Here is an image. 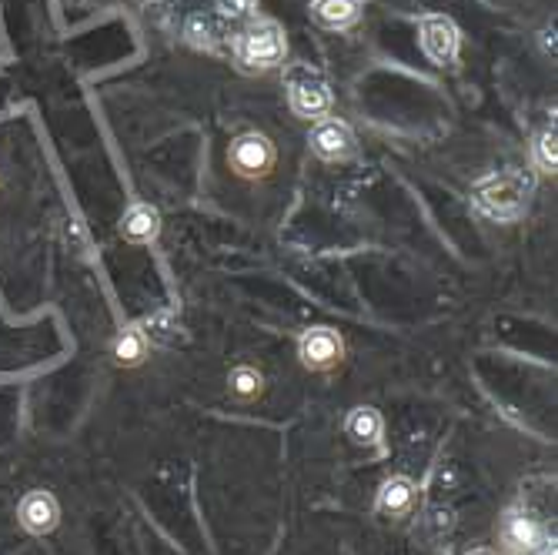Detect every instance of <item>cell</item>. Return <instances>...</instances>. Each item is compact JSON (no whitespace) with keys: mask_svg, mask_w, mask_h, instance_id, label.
Returning <instances> with one entry per match:
<instances>
[{"mask_svg":"<svg viewBox=\"0 0 558 555\" xmlns=\"http://www.w3.org/2000/svg\"><path fill=\"white\" fill-rule=\"evenodd\" d=\"M121 235L134 245H151L161 235V214L151 204H134L121 218Z\"/></svg>","mask_w":558,"mask_h":555,"instance_id":"9c48e42d","label":"cell"},{"mask_svg":"<svg viewBox=\"0 0 558 555\" xmlns=\"http://www.w3.org/2000/svg\"><path fill=\"white\" fill-rule=\"evenodd\" d=\"M348 438L358 445H378L381 442V415L375 408H355L348 415Z\"/></svg>","mask_w":558,"mask_h":555,"instance_id":"9a60e30c","label":"cell"},{"mask_svg":"<svg viewBox=\"0 0 558 555\" xmlns=\"http://www.w3.org/2000/svg\"><path fill=\"white\" fill-rule=\"evenodd\" d=\"M251 7H254V0H218V11H221V17H228V21L248 17Z\"/></svg>","mask_w":558,"mask_h":555,"instance_id":"ac0fdd59","label":"cell"},{"mask_svg":"<svg viewBox=\"0 0 558 555\" xmlns=\"http://www.w3.org/2000/svg\"><path fill=\"white\" fill-rule=\"evenodd\" d=\"M144 358H148V335L137 328L121 331L114 342V362L121 368H134V365H141Z\"/></svg>","mask_w":558,"mask_h":555,"instance_id":"4fadbf2b","label":"cell"},{"mask_svg":"<svg viewBox=\"0 0 558 555\" xmlns=\"http://www.w3.org/2000/svg\"><path fill=\"white\" fill-rule=\"evenodd\" d=\"M528 194H532V178L518 168L488 174V178L475 184V204L488 218H498V221H515L525 211Z\"/></svg>","mask_w":558,"mask_h":555,"instance_id":"6da1fadb","label":"cell"},{"mask_svg":"<svg viewBox=\"0 0 558 555\" xmlns=\"http://www.w3.org/2000/svg\"><path fill=\"white\" fill-rule=\"evenodd\" d=\"M184 34H188V41L194 47H204V51H218L224 44V27L218 17H211V14H194Z\"/></svg>","mask_w":558,"mask_h":555,"instance_id":"5bb4252c","label":"cell"},{"mask_svg":"<svg viewBox=\"0 0 558 555\" xmlns=\"http://www.w3.org/2000/svg\"><path fill=\"white\" fill-rule=\"evenodd\" d=\"M228 385L238 402H254V398H261V392H264V375L251 365H238L228 375Z\"/></svg>","mask_w":558,"mask_h":555,"instance_id":"2e32d148","label":"cell"},{"mask_svg":"<svg viewBox=\"0 0 558 555\" xmlns=\"http://www.w3.org/2000/svg\"><path fill=\"white\" fill-rule=\"evenodd\" d=\"M228 161L241 178H264L274 168V144L261 134H241L231 144Z\"/></svg>","mask_w":558,"mask_h":555,"instance_id":"5b68a950","label":"cell"},{"mask_svg":"<svg viewBox=\"0 0 558 555\" xmlns=\"http://www.w3.org/2000/svg\"><path fill=\"white\" fill-rule=\"evenodd\" d=\"M285 81H288L291 111H295L298 118L318 121V118H325V114L331 111V87H328V81L318 71L298 64V67H291Z\"/></svg>","mask_w":558,"mask_h":555,"instance_id":"7a4b0ae2","label":"cell"},{"mask_svg":"<svg viewBox=\"0 0 558 555\" xmlns=\"http://www.w3.org/2000/svg\"><path fill=\"white\" fill-rule=\"evenodd\" d=\"M415 492L418 489L408 479H388L385 485H381V492H378V512L381 515H395V519H401V515H411V512H415V502H418Z\"/></svg>","mask_w":558,"mask_h":555,"instance_id":"8fae6325","label":"cell"},{"mask_svg":"<svg viewBox=\"0 0 558 555\" xmlns=\"http://www.w3.org/2000/svg\"><path fill=\"white\" fill-rule=\"evenodd\" d=\"M502 535H505V545L515 555H532L538 545H542V525H538L532 515H525V512L508 515Z\"/></svg>","mask_w":558,"mask_h":555,"instance_id":"30bf717a","label":"cell"},{"mask_svg":"<svg viewBox=\"0 0 558 555\" xmlns=\"http://www.w3.org/2000/svg\"><path fill=\"white\" fill-rule=\"evenodd\" d=\"M17 519H21V525L31 535H51L57 529V522H61V505L44 489L27 492L21 509H17Z\"/></svg>","mask_w":558,"mask_h":555,"instance_id":"52a82bcc","label":"cell"},{"mask_svg":"<svg viewBox=\"0 0 558 555\" xmlns=\"http://www.w3.org/2000/svg\"><path fill=\"white\" fill-rule=\"evenodd\" d=\"M311 148L325 161H345L355 154V134L348 131L345 121H321L311 131Z\"/></svg>","mask_w":558,"mask_h":555,"instance_id":"ba28073f","label":"cell"},{"mask_svg":"<svg viewBox=\"0 0 558 555\" xmlns=\"http://www.w3.org/2000/svg\"><path fill=\"white\" fill-rule=\"evenodd\" d=\"M298 355L311 372H331L345 358V342L331 328H311L298 345Z\"/></svg>","mask_w":558,"mask_h":555,"instance_id":"8992f818","label":"cell"},{"mask_svg":"<svg viewBox=\"0 0 558 555\" xmlns=\"http://www.w3.org/2000/svg\"><path fill=\"white\" fill-rule=\"evenodd\" d=\"M418 37H422V47L425 54L432 57L438 67H448L455 64L458 57V27L448 21L445 14H425L422 24H418Z\"/></svg>","mask_w":558,"mask_h":555,"instance_id":"277c9868","label":"cell"},{"mask_svg":"<svg viewBox=\"0 0 558 555\" xmlns=\"http://www.w3.org/2000/svg\"><path fill=\"white\" fill-rule=\"evenodd\" d=\"M468 555H495L492 549H475V552H468Z\"/></svg>","mask_w":558,"mask_h":555,"instance_id":"d6986e66","label":"cell"},{"mask_svg":"<svg viewBox=\"0 0 558 555\" xmlns=\"http://www.w3.org/2000/svg\"><path fill=\"white\" fill-rule=\"evenodd\" d=\"M238 61L244 67H274L285 61V31L274 21H258L238 37Z\"/></svg>","mask_w":558,"mask_h":555,"instance_id":"3957f363","label":"cell"},{"mask_svg":"<svg viewBox=\"0 0 558 555\" xmlns=\"http://www.w3.org/2000/svg\"><path fill=\"white\" fill-rule=\"evenodd\" d=\"M535 158H538V168H542L545 174H555V168H558L555 128H548V131L538 134V141H535Z\"/></svg>","mask_w":558,"mask_h":555,"instance_id":"e0dca14e","label":"cell"},{"mask_svg":"<svg viewBox=\"0 0 558 555\" xmlns=\"http://www.w3.org/2000/svg\"><path fill=\"white\" fill-rule=\"evenodd\" d=\"M311 14L321 27H331V31H345L358 21L361 4L358 0H315L311 4Z\"/></svg>","mask_w":558,"mask_h":555,"instance_id":"7c38bea8","label":"cell"}]
</instances>
